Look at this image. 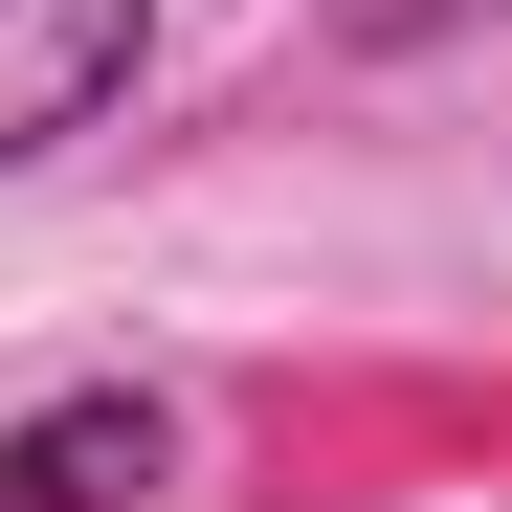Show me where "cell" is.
<instances>
[{"label":"cell","instance_id":"cell-1","mask_svg":"<svg viewBox=\"0 0 512 512\" xmlns=\"http://www.w3.org/2000/svg\"><path fill=\"white\" fill-rule=\"evenodd\" d=\"M134 45H156V0H0V179L90 134L134 90Z\"/></svg>","mask_w":512,"mask_h":512},{"label":"cell","instance_id":"cell-2","mask_svg":"<svg viewBox=\"0 0 512 512\" xmlns=\"http://www.w3.org/2000/svg\"><path fill=\"white\" fill-rule=\"evenodd\" d=\"M156 490V401H45L0 446V512H134Z\"/></svg>","mask_w":512,"mask_h":512}]
</instances>
